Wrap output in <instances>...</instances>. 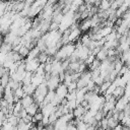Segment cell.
<instances>
[{
	"label": "cell",
	"instance_id": "cell-1",
	"mask_svg": "<svg viewBox=\"0 0 130 130\" xmlns=\"http://www.w3.org/2000/svg\"><path fill=\"white\" fill-rule=\"evenodd\" d=\"M75 49H76V45H74L72 43L65 44V45H63L58 50V52L55 55V59L61 60V61L66 60V59H69L71 57V55L73 54V52L75 51Z\"/></svg>",
	"mask_w": 130,
	"mask_h": 130
},
{
	"label": "cell",
	"instance_id": "cell-2",
	"mask_svg": "<svg viewBox=\"0 0 130 130\" xmlns=\"http://www.w3.org/2000/svg\"><path fill=\"white\" fill-rule=\"evenodd\" d=\"M91 80V72L90 71H84L81 73V76L77 80V87L78 88H83L86 87L88 82Z\"/></svg>",
	"mask_w": 130,
	"mask_h": 130
},
{
	"label": "cell",
	"instance_id": "cell-3",
	"mask_svg": "<svg viewBox=\"0 0 130 130\" xmlns=\"http://www.w3.org/2000/svg\"><path fill=\"white\" fill-rule=\"evenodd\" d=\"M40 65H41V62L39 61L38 58H34L31 60H25V69L28 72L35 73L37 69L40 67Z\"/></svg>",
	"mask_w": 130,
	"mask_h": 130
},
{
	"label": "cell",
	"instance_id": "cell-4",
	"mask_svg": "<svg viewBox=\"0 0 130 130\" xmlns=\"http://www.w3.org/2000/svg\"><path fill=\"white\" fill-rule=\"evenodd\" d=\"M46 82H47V85H48L49 90H56V88L61 83V80H60L59 75H51L50 78Z\"/></svg>",
	"mask_w": 130,
	"mask_h": 130
},
{
	"label": "cell",
	"instance_id": "cell-5",
	"mask_svg": "<svg viewBox=\"0 0 130 130\" xmlns=\"http://www.w3.org/2000/svg\"><path fill=\"white\" fill-rule=\"evenodd\" d=\"M129 104H130L129 99H128L127 96L123 95L122 98H120V99H118V100H117L115 110H117V111H119V112L124 111V109H125V108H126V107H127Z\"/></svg>",
	"mask_w": 130,
	"mask_h": 130
},
{
	"label": "cell",
	"instance_id": "cell-6",
	"mask_svg": "<svg viewBox=\"0 0 130 130\" xmlns=\"http://www.w3.org/2000/svg\"><path fill=\"white\" fill-rule=\"evenodd\" d=\"M55 91H56V94H57L61 100L66 99V96H67V94H68V92H69L67 85H66L65 83H63V82H61V83L59 84V86L56 88Z\"/></svg>",
	"mask_w": 130,
	"mask_h": 130
},
{
	"label": "cell",
	"instance_id": "cell-7",
	"mask_svg": "<svg viewBox=\"0 0 130 130\" xmlns=\"http://www.w3.org/2000/svg\"><path fill=\"white\" fill-rule=\"evenodd\" d=\"M56 110H57V107H55L52 103L47 104V105H45V106H43V107L41 108L42 113L44 114V116H47V117H49L52 113L56 112Z\"/></svg>",
	"mask_w": 130,
	"mask_h": 130
},
{
	"label": "cell",
	"instance_id": "cell-8",
	"mask_svg": "<svg viewBox=\"0 0 130 130\" xmlns=\"http://www.w3.org/2000/svg\"><path fill=\"white\" fill-rule=\"evenodd\" d=\"M20 102H21V105H22V107H23L24 109H26L27 107H29L30 105H32L34 103H36L34 96H32V95H29V94H25V95L20 100Z\"/></svg>",
	"mask_w": 130,
	"mask_h": 130
},
{
	"label": "cell",
	"instance_id": "cell-9",
	"mask_svg": "<svg viewBox=\"0 0 130 130\" xmlns=\"http://www.w3.org/2000/svg\"><path fill=\"white\" fill-rule=\"evenodd\" d=\"M43 82H46L45 75H39V74L34 73V75H32V79H31V83H32L35 86H39V85L42 84Z\"/></svg>",
	"mask_w": 130,
	"mask_h": 130
},
{
	"label": "cell",
	"instance_id": "cell-10",
	"mask_svg": "<svg viewBox=\"0 0 130 130\" xmlns=\"http://www.w3.org/2000/svg\"><path fill=\"white\" fill-rule=\"evenodd\" d=\"M87 111V109L86 108H84L82 105H78L74 110H73V115H74V117L75 118H81L83 115H84V113Z\"/></svg>",
	"mask_w": 130,
	"mask_h": 130
},
{
	"label": "cell",
	"instance_id": "cell-11",
	"mask_svg": "<svg viewBox=\"0 0 130 130\" xmlns=\"http://www.w3.org/2000/svg\"><path fill=\"white\" fill-rule=\"evenodd\" d=\"M114 29H113V26H111V25H105V26H103V27H101L100 29H99V34L103 37V38H106L110 32H112Z\"/></svg>",
	"mask_w": 130,
	"mask_h": 130
},
{
	"label": "cell",
	"instance_id": "cell-12",
	"mask_svg": "<svg viewBox=\"0 0 130 130\" xmlns=\"http://www.w3.org/2000/svg\"><path fill=\"white\" fill-rule=\"evenodd\" d=\"M40 53H41L40 48H39L38 46H36L35 48H32V49L29 51V54H28V56L26 57L25 60H31V59H34V58H38V56L40 55Z\"/></svg>",
	"mask_w": 130,
	"mask_h": 130
},
{
	"label": "cell",
	"instance_id": "cell-13",
	"mask_svg": "<svg viewBox=\"0 0 130 130\" xmlns=\"http://www.w3.org/2000/svg\"><path fill=\"white\" fill-rule=\"evenodd\" d=\"M95 58L98 59V60H100V61H104V60H106L107 58H108V49H105L104 47L100 50V52L95 55Z\"/></svg>",
	"mask_w": 130,
	"mask_h": 130
},
{
	"label": "cell",
	"instance_id": "cell-14",
	"mask_svg": "<svg viewBox=\"0 0 130 130\" xmlns=\"http://www.w3.org/2000/svg\"><path fill=\"white\" fill-rule=\"evenodd\" d=\"M39 110H40V106H39L37 103H34L32 105H30L29 107L26 108L27 114H29V115H31V116H35V115L38 113Z\"/></svg>",
	"mask_w": 130,
	"mask_h": 130
},
{
	"label": "cell",
	"instance_id": "cell-15",
	"mask_svg": "<svg viewBox=\"0 0 130 130\" xmlns=\"http://www.w3.org/2000/svg\"><path fill=\"white\" fill-rule=\"evenodd\" d=\"M22 87H23L25 93H26V94H29V95H34V93H35V91H36V88H37V86H35L32 83L23 85Z\"/></svg>",
	"mask_w": 130,
	"mask_h": 130
},
{
	"label": "cell",
	"instance_id": "cell-16",
	"mask_svg": "<svg viewBox=\"0 0 130 130\" xmlns=\"http://www.w3.org/2000/svg\"><path fill=\"white\" fill-rule=\"evenodd\" d=\"M125 93V87H122V86H117L116 89L114 90V93H113V96L116 98L117 100L122 98Z\"/></svg>",
	"mask_w": 130,
	"mask_h": 130
},
{
	"label": "cell",
	"instance_id": "cell-17",
	"mask_svg": "<svg viewBox=\"0 0 130 130\" xmlns=\"http://www.w3.org/2000/svg\"><path fill=\"white\" fill-rule=\"evenodd\" d=\"M13 92H14V98L19 99V100H21V99L26 94L22 86H19L18 88H16L15 90H13Z\"/></svg>",
	"mask_w": 130,
	"mask_h": 130
},
{
	"label": "cell",
	"instance_id": "cell-18",
	"mask_svg": "<svg viewBox=\"0 0 130 130\" xmlns=\"http://www.w3.org/2000/svg\"><path fill=\"white\" fill-rule=\"evenodd\" d=\"M108 123H109V129H114L117 125H119V120L114 116H111L108 118Z\"/></svg>",
	"mask_w": 130,
	"mask_h": 130
},
{
	"label": "cell",
	"instance_id": "cell-19",
	"mask_svg": "<svg viewBox=\"0 0 130 130\" xmlns=\"http://www.w3.org/2000/svg\"><path fill=\"white\" fill-rule=\"evenodd\" d=\"M12 50H13V46H12L11 44L6 43V42H3L2 46H1V52L8 54V53H9V52H11Z\"/></svg>",
	"mask_w": 130,
	"mask_h": 130
},
{
	"label": "cell",
	"instance_id": "cell-20",
	"mask_svg": "<svg viewBox=\"0 0 130 130\" xmlns=\"http://www.w3.org/2000/svg\"><path fill=\"white\" fill-rule=\"evenodd\" d=\"M38 59H39V61L41 62V64H45V63H47V62L49 61L50 56H49L46 52H41L40 55L38 56Z\"/></svg>",
	"mask_w": 130,
	"mask_h": 130
},
{
	"label": "cell",
	"instance_id": "cell-21",
	"mask_svg": "<svg viewBox=\"0 0 130 130\" xmlns=\"http://www.w3.org/2000/svg\"><path fill=\"white\" fill-rule=\"evenodd\" d=\"M32 75H34L32 72H28V71H26V74H25V76H24V78H23V80H22V82H21L22 85H26V84L31 83Z\"/></svg>",
	"mask_w": 130,
	"mask_h": 130
},
{
	"label": "cell",
	"instance_id": "cell-22",
	"mask_svg": "<svg viewBox=\"0 0 130 130\" xmlns=\"http://www.w3.org/2000/svg\"><path fill=\"white\" fill-rule=\"evenodd\" d=\"M29 49L26 47V46H24V45H22L21 47H20V49H19V51H18V53L21 55V57L22 58H24V57H27L28 56V54H29Z\"/></svg>",
	"mask_w": 130,
	"mask_h": 130
},
{
	"label": "cell",
	"instance_id": "cell-23",
	"mask_svg": "<svg viewBox=\"0 0 130 130\" xmlns=\"http://www.w3.org/2000/svg\"><path fill=\"white\" fill-rule=\"evenodd\" d=\"M101 63H102V61H100V60H98V59L95 58L94 61L89 65V69H90V71L95 70V69H99L100 66H101Z\"/></svg>",
	"mask_w": 130,
	"mask_h": 130
},
{
	"label": "cell",
	"instance_id": "cell-24",
	"mask_svg": "<svg viewBox=\"0 0 130 130\" xmlns=\"http://www.w3.org/2000/svg\"><path fill=\"white\" fill-rule=\"evenodd\" d=\"M100 127L104 130H108L109 129V123H108V117H104L101 122H100Z\"/></svg>",
	"mask_w": 130,
	"mask_h": 130
},
{
	"label": "cell",
	"instance_id": "cell-25",
	"mask_svg": "<svg viewBox=\"0 0 130 130\" xmlns=\"http://www.w3.org/2000/svg\"><path fill=\"white\" fill-rule=\"evenodd\" d=\"M112 84V82L111 81H105L101 86H100V90H101V93H105L106 91H107V89L109 88V86Z\"/></svg>",
	"mask_w": 130,
	"mask_h": 130
},
{
	"label": "cell",
	"instance_id": "cell-26",
	"mask_svg": "<svg viewBox=\"0 0 130 130\" xmlns=\"http://www.w3.org/2000/svg\"><path fill=\"white\" fill-rule=\"evenodd\" d=\"M121 124L123 126H127V127H130V115H125L124 118L120 121Z\"/></svg>",
	"mask_w": 130,
	"mask_h": 130
},
{
	"label": "cell",
	"instance_id": "cell-27",
	"mask_svg": "<svg viewBox=\"0 0 130 130\" xmlns=\"http://www.w3.org/2000/svg\"><path fill=\"white\" fill-rule=\"evenodd\" d=\"M36 74H39V75H45L46 74V70H45V65L44 64H41L40 67L37 69V71L35 72Z\"/></svg>",
	"mask_w": 130,
	"mask_h": 130
},
{
	"label": "cell",
	"instance_id": "cell-28",
	"mask_svg": "<svg viewBox=\"0 0 130 130\" xmlns=\"http://www.w3.org/2000/svg\"><path fill=\"white\" fill-rule=\"evenodd\" d=\"M67 87H68V90L69 91H73V90H76L78 87H77V81H72V82H70L68 85H67Z\"/></svg>",
	"mask_w": 130,
	"mask_h": 130
},
{
	"label": "cell",
	"instance_id": "cell-29",
	"mask_svg": "<svg viewBox=\"0 0 130 130\" xmlns=\"http://www.w3.org/2000/svg\"><path fill=\"white\" fill-rule=\"evenodd\" d=\"M54 30H59V23L52 21L50 25V31H54Z\"/></svg>",
	"mask_w": 130,
	"mask_h": 130
},
{
	"label": "cell",
	"instance_id": "cell-30",
	"mask_svg": "<svg viewBox=\"0 0 130 130\" xmlns=\"http://www.w3.org/2000/svg\"><path fill=\"white\" fill-rule=\"evenodd\" d=\"M94 59H95V56L91 54V55H89V57H88L86 60H84V63H85L87 66H89V65L94 61Z\"/></svg>",
	"mask_w": 130,
	"mask_h": 130
},
{
	"label": "cell",
	"instance_id": "cell-31",
	"mask_svg": "<svg viewBox=\"0 0 130 130\" xmlns=\"http://www.w3.org/2000/svg\"><path fill=\"white\" fill-rule=\"evenodd\" d=\"M34 117H35V119H36L38 122H40V121H42V120H43V118H44V114L42 113V111H41V110H39V111H38V113H37Z\"/></svg>",
	"mask_w": 130,
	"mask_h": 130
},
{
	"label": "cell",
	"instance_id": "cell-32",
	"mask_svg": "<svg viewBox=\"0 0 130 130\" xmlns=\"http://www.w3.org/2000/svg\"><path fill=\"white\" fill-rule=\"evenodd\" d=\"M67 130H77V127L75 124H73L72 122H69L68 124V129Z\"/></svg>",
	"mask_w": 130,
	"mask_h": 130
},
{
	"label": "cell",
	"instance_id": "cell-33",
	"mask_svg": "<svg viewBox=\"0 0 130 130\" xmlns=\"http://www.w3.org/2000/svg\"><path fill=\"white\" fill-rule=\"evenodd\" d=\"M30 130H39V128H38L36 125H34V126L31 127V129H30Z\"/></svg>",
	"mask_w": 130,
	"mask_h": 130
},
{
	"label": "cell",
	"instance_id": "cell-34",
	"mask_svg": "<svg viewBox=\"0 0 130 130\" xmlns=\"http://www.w3.org/2000/svg\"><path fill=\"white\" fill-rule=\"evenodd\" d=\"M16 1H19V2H25L26 0H16Z\"/></svg>",
	"mask_w": 130,
	"mask_h": 130
},
{
	"label": "cell",
	"instance_id": "cell-35",
	"mask_svg": "<svg viewBox=\"0 0 130 130\" xmlns=\"http://www.w3.org/2000/svg\"><path fill=\"white\" fill-rule=\"evenodd\" d=\"M1 130H4V129H3V128H2V129H1Z\"/></svg>",
	"mask_w": 130,
	"mask_h": 130
}]
</instances>
